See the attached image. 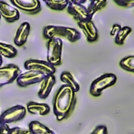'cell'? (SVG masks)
Masks as SVG:
<instances>
[{"mask_svg":"<svg viewBox=\"0 0 134 134\" xmlns=\"http://www.w3.org/2000/svg\"><path fill=\"white\" fill-rule=\"evenodd\" d=\"M3 124H4V123H3V119H2L1 116H0V128H1V127L3 126Z\"/></svg>","mask_w":134,"mask_h":134,"instance_id":"obj_28","label":"cell"},{"mask_svg":"<svg viewBox=\"0 0 134 134\" xmlns=\"http://www.w3.org/2000/svg\"><path fill=\"white\" fill-rule=\"evenodd\" d=\"M43 36L47 40L64 38L70 42L74 43L81 39V34L74 28L61 25H47L43 29Z\"/></svg>","mask_w":134,"mask_h":134,"instance_id":"obj_2","label":"cell"},{"mask_svg":"<svg viewBox=\"0 0 134 134\" xmlns=\"http://www.w3.org/2000/svg\"><path fill=\"white\" fill-rule=\"evenodd\" d=\"M61 81L64 83V85L69 86L74 92H77L80 90V85L77 81L75 80L74 76L68 71H64L60 75Z\"/></svg>","mask_w":134,"mask_h":134,"instance_id":"obj_17","label":"cell"},{"mask_svg":"<svg viewBox=\"0 0 134 134\" xmlns=\"http://www.w3.org/2000/svg\"><path fill=\"white\" fill-rule=\"evenodd\" d=\"M21 74L20 68L14 64L0 67V87L9 85L17 79Z\"/></svg>","mask_w":134,"mask_h":134,"instance_id":"obj_6","label":"cell"},{"mask_svg":"<svg viewBox=\"0 0 134 134\" xmlns=\"http://www.w3.org/2000/svg\"><path fill=\"white\" fill-rule=\"evenodd\" d=\"M62 45V40L58 38H52L47 41V62L54 67L61 65Z\"/></svg>","mask_w":134,"mask_h":134,"instance_id":"obj_4","label":"cell"},{"mask_svg":"<svg viewBox=\"0 0 134 134\" xmlns=\"http://www.w3.org/2000/svg\"><path fill=\"white\" fill-rule=\"evenodd\" d=\"M90 1H91V0H90Z\"/></svg>","mask_w":134,"mask_h":134,"instance_id":"obj_31","label":"cell"},{"mask_svg":"<svg viewBox=\"0 0 134 134\" xmlns=\"http://www.w3.org/2000/svg\"><path fill=\"white\" fill-rule=\"evenodd\" d=\"M2 64H3V57L0 55V67L2 66Z\"/></svg>","mask_w":134,"mask_h":134,"instance_id":"obj_29","label":"cell"},{"mask_svg":"<svg viewBox=\"0 0 134 134\" xmlns=\"http://www.w3.org/2000/svg\"><path fill=\"white\" fill-rule=\"evenodd\" d=\"M78 26L83 31L85 36L88 42H95L98 40L99 34L98 30L93 23L92 20H87L84 21L77 22Z\"/></svg>","mask_w":134,"mask_h":134,"instance_id":"obj_12","label":"cell"},{"mask_svg":"<svg viewBox=\"0 0 134 134\" xmlns=\"http://www.w3.org/2000/svg\"><path fill=\"white\" fill-rule=\"evenodd\" d=\"M131 32H132V29L130 27H128V26L121 27L120 31L115 36V43L118 45L124 44L125 39L131 33Z\"/></svg>","mask_w":134,"mask_h":134,"instance_id":"obj_22","label":"cell"},{"mask_svg":"<svg viewBox=\"0 0 134 134\" xmlns=\"http://www.w3.org/2000/svg\"><path fill=\"white\" fill-rule=\"evenodd\" d=\"M107 4V0H91L90 4L87 7L89 16L92 18L94 14L103 8Z\"/></svg>","mask_w":134,"mask_h":134,"instance_id":"obj_20","label":"cell"},{"mask_svg":"<svg viewBox=\"0 0 134 134\" xmlns=\"http://www.w3.org/2000/svg\"><path fill=\"white\" fill-rule=\"evenodd\" d=\"M29 32H30V25L29 22L25 21L22 22L20 26L18 27L15 37H14V43L15 45L21 47L23 46L28 39V36L29 35Z\"/></svg>","mask_w":134,"mask_h":134,"instance_id":"obj_14","label":"cell"},{"mask_svg":"<svg viewBox=\"0 0 134 134\" xmlns=\"http://www.w3.org/2000/svg\"><path fill=\"white\" fill-rule=\"evenodd\" d=\"M0 16L7 22L12 23L19 20L20 13L14 6H11L4 1H0Z\"/></svg>","mask_w":134,"mask_h":134,"instance_id":"obj_11","label":"cell"},{"mask_svg":"<svg viewBox=\"0 0 134 134\" xmlns=\"http://www.w3.org/2000/svg\"><path fill=\"white\" fill-rule=\"evenodd\" d=\"M56 79L54 75H48L44 77L41 82V86L38 92V96L40 99H44L51 94V90L55 85Z\"/></svg>","mask_w":134,"mask_h":134,"instance_id":"obj_13","label":"cell"},{"mask_svg":"<svg viewBox=\"0 0 134 134\" xmlns=\"http://www.w3.org/2000/svg\"><path fill=\"white\" fill-rule=\"evenodd\" d=\"M90 134H107V129L105 125H98Z\"/></svg>","mask_w":134,"mask_h":134,"instance_id":"obj_25","label":"cell"},{"mask_svg":"<svg viewBox=\"0 0 134 134\" xmlns=\"http://www.w3.org/2000/svg\"><path fill=\"white\" fill-rule=\"evenodd\" d=\"M26 110L32 114L47 115L51 111L50 107L47 103L30 101L27 103Z\"/></svg>","mask_w":134,"mask_h":134,"instance_id":"obj_15","label":"cell"},{"mask_svg":"<svg viewBox=\"0 0 134 134\" xmlns=\"http://www.w3.org/2000/svg\"><path fill=\"white\" fill-rule=\"evenodd\" d=\"M77 103L76 92L69 86L62 85L57 91L53 99V111L58 121L69 117Z\"/></svg>","mask_w":134,"mask_h":134,"instance_id":"obj_1","label":"cell"},{"mask_svg":"<svg viewBox=\"0 0 134 134\" xmlns=\"http://www.w3.org/2000/svg\"><path fill=\"white\" fill-rule=\"evenodd\" d=\"M46 76L41 73L28 70L25 73L20 74L17 77V84L20 87H27L32 85H35L37 83H41Z\"/></svg>","mask_w":134,"mask_h":134,"instance_id":"obj_9","label":"cell"},{"mask_svg":"<svg viewBox=\"0 0 134 134\" xmlns=\"http://www.w3.org/2000/svg\"><path fill=\"white\" fill-rule=\"evenodd\" d=\"M25 115L26 108L21 105H16L11 107L0 114L3 123L7 125L22 120L25 117Z\"/></svg>","mask_w":134,"mask_h":134,"instance_id":"obj_7","label":"cell"},{"mask_svg":"<svg viewBox=\"0 0 134 134\" xmlns=\"http://www.w3.org/2000/svg\"><path fill=\"white\" fill-rule=\"evenodd\" d=\"M24 66L27 70L39 72L44 74L45 76L54 75L55 73V67L51 65L47 61L30 59L25 62Z\"/></svg>","mask_w":134,"mask_h":134,"instance_id":"obj_5","label":"cell"},{"mask_svg":"<svg viewBox=\"0 0 134 134\" xmlns=\"http://www.w3.org/2000/svg\"><path fill=\"white\" fill-rule=\"evenodd\" d=\"M119 65L124 70L134 73V55L127 56L122 58L120 61Z\"/></svg>","mask_w":134,"mask_h":134,"instance_id":"obj_23","label":"cell"},{"mask_svg":"<svg viewBox=\"0 0 134 134\" xmlns=\"http://www.w3.org/2000/svg\"><path fill=\"white\" fill-rule=\"evenodd\" d=\"M0 134H31L29 129L21 127L10 128L7 124H3L0 128Z\"/></svg>","mask_w":134,"mask_h":134,"instance_id":"obj_21","label":"cell"},{"mask_svg":"<svg viewBox=\"0 0 134 134\" xmlns=\"http://www.w3.org/2000/svg\"><path fill=\"white\" fill-rule=\"evenodd\" d=\"M121 28V26L120 25H118V24H114V25H113V27H112L111 31H110V35H111V36H116L117 33L120 31Z\"/></svg>","mask_w":134,"mask_h":134,"instance_id":"obj_26","label":"cell"},{"mask_svg":"<svg viewBox=\"0 0 134 134\" xmlns=\"http://www.w3.org/2000/svg\"><path fill=\"white\" fill-rule=\"evenodd\" d=\"M74 1H75V2H77L78 3H81V4H84L87 1V0H74Z\"/></svg>","mask_w":134,"mask_h":134,"instance_id":"obj_27","label":"cell"},{"mask_svg":"<svg viewBox=\"0 0 134 134\" xmlns=\"http://www.w3.org/2000/svg\"><path fill=\"white\" fill-rule=\"evenodd\" d=\"M29 130L31 134H55L50 128L38 121H32L29 124Z\"/></svg>","mask_w":134,"mask_h":134,"instance_id":"obj_16","label":"cell"},{"mask_svg":"<svg viewBox=\"0 0 134 134\" xmlns=\"http://www.w3.org/2000/svg\"><path fill=\"white\" fill-rule=\"evenodd\" d=\"M10 2L15 8L28 14H34L41 10L40 0H10Z\"/></svg>","mask_w":134,"mask_h":134,"instance_id":"obj_10","label":"cell"},{"mask_svg":"<svg viewBox=\"0 0 134 134\" xmlns=\"http://www.w3.org/2000/svg\"><path fill=\"white\" fill-rule=\"evenodd\" d=\"M114 1L121 7H134V0H114Z\"/></svg>","mask_w":134,"mask_h":134,"instance_id":"obj_24","label":"cell"},{"mask_svg":"<svg viewBox=\"0 0 134 134\" xmlns=\"http://www.w3.org/2000/svg\"><path fill=\"white\" fill-rule=\"evenodd\" d=\"M1 18H2V17H1V16H0V21H1Z\"/></svg>","mask_w":134,"mask_h":134,"instance_id":"obj_30","label":"cell"},{"mask_svg":"<svg viewBox=\"0 0 134 134\" xmlns=\"http://www.w3.org/2000/svg\"><path fill=\"white\" fill-rule=\"evenodd\" d=\"M17 49L14 46L0 42V55L2 57L3 56L7 58H12L17 55Z\"/></svg>","mask_w":134,"mask_h":134,"instance_id":"obj_18","label":"cell"},{"mask_svg":"<svg viewBox=\"0 0 134 134\" xmlns=\"http://www.w3.org/2000/svg\"><path fill=\"white\" fill-rule=\"evenodd\" d=\"M66 9L68 13L74 17V18L77 21V22L92 19L89 16L87 7H85L83 4L74 1V0H69V3Z\"/></svg>","mask_w":134,"mask_h":134,"instance_id":"obj_8","label":"cell"},{"mask_svg":"<svg viewBox=\"0 0 134 134\" xmlns=\"http://www.w3.org/2000/svg\"><path fill=\"white\" fill-rule=\"evenodd\" d=\"M116 82L117 77L115 74L111 73L105 74L92 81L89 92L93 96H99L105 89L113 86Z\"/></svg>","mask_w":134,"mask_h":134,"instance_id":"obj_3","label":"cell"},{"mask_svg":"<svg viewBox=\"0 0 134 134\" xmlns=\"http://www.w3.org/2000/svg\"><path fill=\"white\" fill-rule=\"evenodd\" d=\"M45 4L54 10L61 11L68 6L69 0H43Z\"/></svg>","mask_w":134,"mask_h":134,"instance_id":"obj_19","label":"cell"}]
</instances>
